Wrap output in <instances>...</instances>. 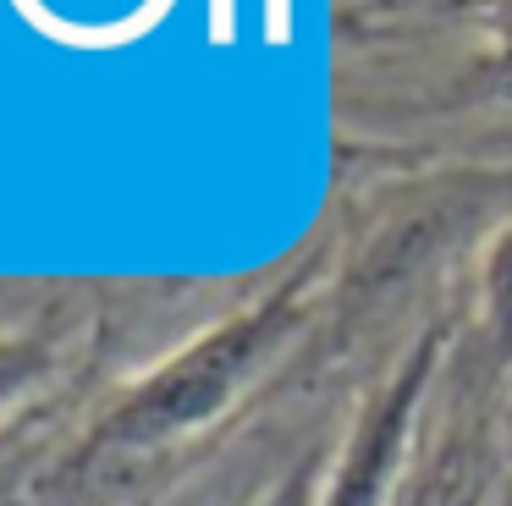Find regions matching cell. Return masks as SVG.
I'll list each match as a JSON object with an SVG mask.
<instances>
[{"label": "cell", "instance_id": "obj_1", "mask_svg": "<svg viewBox=\"0 0 512 506\" xmlns=\"http://www.w3.org/2000/svg\"><path fill=\"white\" fill-rule=\"evenodd\" d=\"M314 303H320L314 264H303V270H292L270 292H259L254 303H243L226 319L204 325L193 341L166 352L155 369L127 380L100 407V418L89 424V435L78 446V468H111V462H127V457H160V451H171L182 440L204 435L210 424H221L248 396V385L265 380L270 363L303 336V325L314 319Z\"/></svg>", "mask_w": 512, "mask_h": 506}, {"label": "cell", "instance_id": "obj_2", "mask_svg": "<svg viewBox=\"0 0 512 506\" xmlns=\"http://www.w3.org/2000/svg\"><path fill=\"white\" fill-rule=\"evenodd\" d=\"M441 330H424L375 391L358 402L353 424H347L342 446L331 451L325 468L320 506H397L402 495V468H408V446L419 429V407L441 369Z\"/></svg>", "mask_w": 512, "mask_h": 506}, {"label": "cell", "instance_id": "obj_3", "mask_svg": "<svg viewBox=\"0 0 512 506\" xmlns=\"http://www.w3.org/2000/svg\"><path fill=\"white\" fill-rule=\"evenodd\" d=\"M61 336L39 325H0V418L45 391L61 369Z\"/></svg>", "mask_w": 512, "mask_h": 506}, {"label": "cell", "instance_id": "obj_4", "mask_svg": "<svg viewBox=\"0 0 512 506\" xmlns=\"http://www.w3.org/2000/svg\"><path fill=\"white\" fill-rule=\"evenodd\" d=\"M479 330H485L490 352L512 363V226L496 231L479 264Z\"/></svg>", "mask_w": 512, "mask_h": 506}, {"label": "cell", "instance_id": "obj_5", "mask_svg": "<svg viewBox=\"0 0 512 506\" xmlns=\"http://www.w3.org/2000/svg\"><path fill=\"white\" fill-rule=\"evenodd\" d=\"M325 468H331V451H325V446H309L276 484H265V495H259L254 506H320Z\"/></svg>", "mask_w": 512, "mask_h": 506}, {"label": "cell", "instance_id": "obj_6", "mask_svg": "<svg viewBox=\"0 0 512 506\" xmlns=\"http://www.w3.org/2000/svg\"><path fill=\"white\" fill-rule=\"evenodd\" d=\"M397 506H424V501H419L413 490H402V495H397Z\"/></svg>", "mask_w": 512, "mask_h": 506}, {"label": "cell", "instance_id": "obj_7", "mask_svg": "<svg viewBox=\"0 0 512 506\" xmlns=\"http://www.w3.org/2000/svg\"><path fill=\"white\" fill-rule=\"evenodd\" d=\"M127 506H144V501H127Z\"/></svg>", "mask_w": 512, "mask_h": 506}]
</instances>
